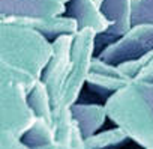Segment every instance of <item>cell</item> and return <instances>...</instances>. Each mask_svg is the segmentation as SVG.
I'll return each instance as SVG.
<instances>
[{"instance_id": "7a4b0ae2", "label": "cell", "mask_w": 153, "mask_h": 149, "mask_svg": "<svg viewBox=\"0 0 153 149\" xmlns=\"http://www.w3.org/2000/svg\"><path fill=\"white\" fill-rule=\"evenodd\" d=\"M108 149H143L141 146H138L137 143H134L131 139H126L125 143H120L117 146H113V148H108Z\"/></svg>"}, {"instance_id": "6da1fadb", "label": "cell", "mask_w": 153, "mask_h": 149, "mask_svg": "<svg viewBox=\"0 0 153 149\" xmlns=\"http://www.w3.org/2000/svg\"><path fill=\"white\" fill-rule=\"evenodd\" d=\"M113 94V91H110L108 94H104L101 95V92H95V91H90V85H84L83 91H81V95L78 98V103L81 104L83 101H86L84 104H105L107 98Z\"/></svg>"}]
</instances>
